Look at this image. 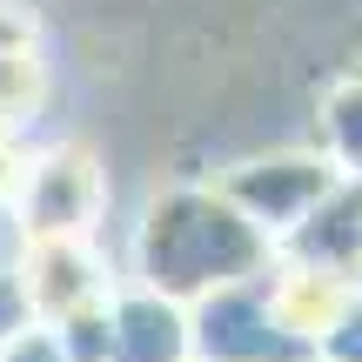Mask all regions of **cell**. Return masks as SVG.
Here are the masks:
<instances>
[{"mask_svg":"<svg viewBox=\"0 0 362 362\" xmlns=\"http://www.w3.org/2000/svg\"><path fill=\"white\" fill-rule=\"evenodd\" d=\"M262 269H275V242L221 188H168L134 221V282L175 302H194Z\"/></svg>","mask_w":362,"mask_h":362,"instance_id":"cell-1","label":"cell"},{"mask_svg":"<svg viewBox=\"0 0 362 362\" xmlns=\"http://www.w3.org/2000/svg\"><path fill=\"white\" fill-rule=\"evenodd\" d=\"M194 362H315V336H302L275 302V275H242L188 302Z\"/></svg>","mask_w":362,"mask_h":362,"instance_id":"cell-2","label":"cell"},{"mask_svg":"<svg viewBox=\"0 0 362 362\" xmlns=\"http://www.w3.org/2000/svg\"><path fill=\"white\" fill-rule=\"evenodd\" d=\"M336 181H342L336 161L315 148V155H255V161H242V168H228L215 188L228 194V202L242 208L269 242H282V235L296 228V221L309 215Z\"/></svg>","mask_w":362,"mask_h":362,"instance_id":"cell-3","label":"cell"},{"mask_svg":"<svg viewBox=\"0 0 362 362\" xmlns=\"http://www.w3.org/2000/svg\"><path fill=\"white\" fill-rule=\"evenodd\" d=\"M13 221H21L27 242L94 235V221H101V168L81 148H54V155L27 161V181L13 194Z\"/></svg>","mask_w":362,"mask_h":362,"instance_id":"cell-4","label":"cell"},{"mask_svg":"<svg viewBox=\"0 0 362 362\" xmlns=\"http://www.w3.org/2000/svg\"><path fill=\"white\" fill-rule=\"evenodd\" d=\"M107 362H194L188 302L148 282L107 288Z\"/></svg>","mask_w":362,"mask_h":362,"instance_id":"cell-5","label":"cell"},{"mask_svg":"<svg viewBox=\"0 0 362 362\" xmlns=\"http://www.w3.org/2000/svg\"><path fill=\"white\" fill-rule=\"evenodd\" d=\"M27 296H34V315L54 322L67 309H88V302H107V262L94 255V235H54V242H27Z\"/></svg>","mask_w":362,"mask_h":362,"instance_id":"cell-6","label":"cell"},{"mask_svg":"<svg viewBox=\"0 0 362 362\" xmlns=\"http://www.w3.org/2000/svg\"><path fill=\"white\" fill-rule=\"evenodd\" d=\"M275 262H309V269L356 275L362 282V181L342 175L336 188L275 242Z\"/></svg>","mask_w":362,"mask_h":362,"instance_id":"cell-7","label":"cell"},{"mask_svg":"<svg viewBox=\"0 0 362 362\" xmlns=\"http://www.w3.org/2000/svg\"><path fill=\"white\" fill-rule=\"evenodd\" d=\"M322 155L336 161V175H356L362 181V74L336 81L322 94Z\"/></svg>","mask_w":362,"mask_h":362,"instance_id":"cell-8","label":"cell"},{"mask_svg":"<svg viewBox=\"0 0 362 362\" xmlns=\"http://www.w3.org/2000/svg\"><path fill=\"white\" fill-rule=\"evenodd\" d=\"M54 342H61L67 362H107V302H88V309L54 315Z\"/></svg>","mask_w":362,"mask_h":362,"instance_id":"cell-9","label":"cell"},{"mask_svg":"<svg viewBox=\"0 0 362 362\" xmlns=\"http://www.w3.org/2000/svg\"><path fill=\"white\" fill-rule=\"evenodd\" d=\"M34 101H40V67H34V47L0 54V121H21Z\"/></svg>","mask_w":362,"mask_h":362,"instance_id":"cell-10","label":"cell"},{"mask_svg":"<svg viewBox=\"0 0 362 362\" xmlns=\"http://www.w3.org/2000/svg\"><path fill=\"white\" fill-rule=\"evenodd\" d=\"M315 362H362V282H356V296L329 315V329L315 336Z\"/></svg>","mask_w":362,"mask_h":362,"instance_id":"cell-11","label":"cell"},{"mask_svg":"<svg viewBox=\"0 0 362 362\" xmlns=\"http://www.w3.org/2000/svg\"><path fill=\"white\" fill-rule=\"evenodd\" d=\"M27 322H40V315H34V296H27V275L21 269H0V342H13Z\"/></svg>","mask_w":362,"mask_h":362,"instance_id":"cell-12","label":"cell"},{"mask_svg":"<svg viewBox=\"0 0 362 362\" xmlns=\"http://www.w3.org/2000/svg\"><path fill=\"white\" fill-rule=\"evenodd\" d=\"M0 362H67V356H61V342H54L47 322H27L13 342H0Z\"/></svg>","mask_w":362,"mask_h":362,"instance_id":"cell-13","label":"cell"},{"mask_svg":"<svg viewBox=\"0 0 362 362\" xmlns=\"http://www.w3.org/2000/svg\"><path fill=\"white\" fill-rule=\"evenodd\" d=\"M13 47H34V21L13 0H0V54H13Z\"/></svg>","mask_w":362,"mask_h":362,"instance_id":"cell-14","label":"cell"}]
</instances>
